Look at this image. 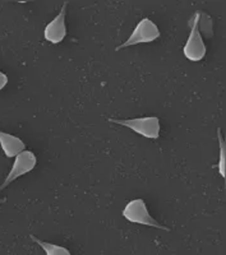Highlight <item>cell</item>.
<instances>
[{
    "label": "cell",
    "instance_id": "1",
    "mask_svg": "<svg viewBox=\"0 0 226 255\" xmlns=\"http://www.w3.org/2000/svg\"><path fill=\"white\" fill-rule=\"evenodd\" d=\"M123 217L128 220L129 222L139 223V225H145V226L155 227L159 230H165V231H171L169 227L160 225L152 216L148 213L147 206H146L143 199H133L125 206L123 209Z\"/></svg>",
    "mask_w": 226,
    "mask_h": 255
},
{
    "label": "cell",
    "instance_id": "2",
    "mask_svg": "<svg viewBox=\"0 0 226 255\" xmlns=\"http://www.w3.org/2000/svg\"><path fill=\"white\" fill-rule=\"evenodd\" d=\"M200 18L201 12H196V14L193 15V23L191 26V33L183 47V54L191 61L202 60L207 52L205 41L200 33Z\"/></svg>",
    "mask_w": 226,
    "mask_h": 255
},
{
    "label": "cell",
    "instance_id": "3",
    "mask_svg": "<svg viewBox=\"0 0 226 255\" xmlns=\"http://www.w3.org/2000/svg\"><path fill=\"white\" fill-rule=\"evenodd\" d=\"M114 124L123 125L129 128L131 130L136 131L139 135H143L148 139H157L160 136V120L157 116H148V118H137V119L119 120L107 119Z\"/></svg>",
    "mask_w": 226,
    "mask_h": 255
},
{
    "label": "cell",
    "instance_id": "4",
    "mask_svg": "<svg viewBox=\"0 0 226 255\" xmlns=\"http://www.w3.org/2000/svg\"><path fill=\"white\" fill-rule=\"evenodd\" d=\"M160 37V31L157 28L156 24L148 18H143L142 20H139V23L137 24L134 31L132 32V35L129 36L125 42H123L120 46L116 47V51L125 49V47L134 46L138 44H148V42H154L155 40Z\"/></svg>",
    "mask_w": 226,
    "mask_h": 255
},
{
    "label": "cell",
    "instance_id": "5",
    "mask_svg": "<svg viewBox=\"0 0 226 255\" xmlns=\"http://www.w3.org/2000/svg\"><path fill=\"white\" fill-rule=\"evenodd\" d=\"M36 162H37V159H36V156L33 152L26 151V149H24V151L20 152L19 154H17V156H15L14 163H13V167L10 168L8 176L4 180V183L0 185V191L3 190V189H5L10 183L15 181V180H17L18 177L22 176V175L31 172L32 170L35 168Z\"/></svg>",
    "mask_w": 226,
    "mask_h": 255
},
{
    "label": "cell",
    "instance_id": "6",
    "mask_svg": "<svg viewBox=\"0 0 226 255\" xmlns=\"http://www.w3.org/2000/svg\"><path fill=\"white\" fill-rule=\"evenodd\" d=\"M68 1H64L61 10L54 19L45 27L44 36L51 44H59L67 36V28H65V13H67Z\"/></svg>",
    "mask_w": 226,
    "mask_h": 255
},
{
    "label": "cell",
    "instance_id": "7",
    "mask_svg": "<svg viewBox=\"0 0 226 255\" xmlns=\"http://www.w3.org/2000/svg\"><path fill=\"white\" fill-rule=\"evenodd\" d=\"M0 145H1V149L5 156L9 158L15 157L26 148V144L20 138L12 135V134L4 133V131H0Z\"/></svg>",
    "mask_w": 226,
    "mask_h": 255
},
{
    "label": "cell",
    "instance_id": "8",
    "mask_svg": "<svg viewBox=\"0 0 226 255\" xmlns=\"http://www.w3.org/2000/svg\"><path fill=\"white\" fill-rule=\"evenodd\" d=\"M29 239H31L33 243L37 244L38 247L42 248V250L46 253V255H70V252L67 249V248L59 247V245H55V244L41 241L40 239L36 238L35 235H29Z\"/></svg>",
    "mask_w": 226,
    "mask_h": 255
},
{
    "label": "cell",
    "instance_id": "9",
    "mask_svg": "<svg viewBox=\"0 0 226 255\" xmlns=\"http://www.w3.org/2000/svg\"><path fill=\"white\" fill-rule=\"evenodd\" d=\"M218 138H219V144H220V158H219V172L223 177H226L225 172V140H224L223 135H221V129H218Z\"/></svg>",
    "mask_w": 226,
    "mask_h": 255
},
{
    "label": "cell",
    "instance_id": "10",
    "mask_svg": "<svg viewBox=\"0 0 226 255\" xmlns=\"http://www.w3.org/2000/svg\"><path fill=\"white\" fill-rule=\"evenodd\" d=\"M6 83H8V77H6L5 73L0 72V91L5 87Z\"/></svg>",
    "mask_w": 226,
    "mask_h": 255
},
{
    "label": "cell",
    "instance_id": "11",
    "mask_svg": "<svg viewBox=\"0 0 226 255\" xmlns=\"http://www.w3.org/2000/svg\"><path fill=\"white\" fill-rule=\"evenodd\" d=\"M6 198H3V199H0V203H5Z\"/></svg>",
    "mask_w": 226,
    "mask_h": 255
}]
</instances>
